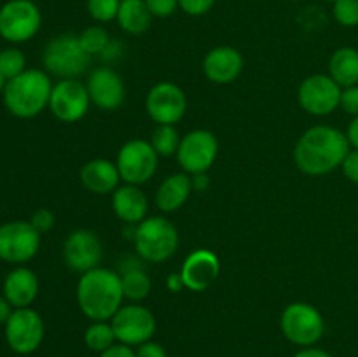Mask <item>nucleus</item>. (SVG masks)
I'll use <instances>...</instances> for the list:
<instances>
[{"instance_id": "1", "label": "nucleus", "mask_w": 358, "mask_h": 357, "mask_svg": "<svg viewBox=\"0 0 358 357\" xmlns=\"http://www.w3.org/2000/svg\"><path fill=\"white\" fill-rule=\"evenodd\" d=\"M352 150L346 133L329 125H318L306 130L297 140L294 160L297 168L306 175H325L341 168Z\"/></svg>"}, {"instance_id": "2", "label": "nucleus", "mask_w": 358, "mask_h": 357, "mask_svg": "<svg viewBox=\"0 0 358 357\" xmlns=\"http://www.w3.org/2000/svg\"><path fill=\"white\" fill-rule=\"evenodd\" d=\"M77 304L91 321H110L122 307L121 275L114 270L98 268L83 273L76 289Z\"/></svg>"}, {"instance_id": "3", "label": "nucleus", "mask_w": 358, "mask_h": 357, "mask_svg": "<svg viewBox=\"0 0 358 357\" xmlns=\"http://www.w3.org/2000/svg\"><path fill=\"white\" fill-rule=\"evenodd\" d=\"M55 84L48 72L38 69H27L14 79L6 80L3 105L13 115L30 119L49 107V98Z\"/></svg>"}, {"instance_id": "4", "label": "nucleus", "mask_w": 358, "mask_h": 357, "mask_svg": "<svg viewBox=\"0 0 358 357\" xmlns=\"http://www.w3.org/2000/svg\"><path fill=\"white\" fill-rule=\"evenodd\" d=\"M178 231L166 217H145L135 226V244L138 258L147 262H163L170 259L178 248Z\"/></svg>"}, {"instance_id": "5", "label": "nucleus", "mask_w": 358, "mask_h": 357, "mask_svg": "<svg viewBox=\"0 0 358 357\" xmlns=\"http://www.w3.org/2000/svg\"><path fill=\"white\" fill-rule=\"evenodd\" d=\"M45 72L62 79H79L87 70L91 56L83 48L79 35L63 34L48 42L42 52Z\"/></svg>"}, {"instance_id": "6", "label": "nucleus", "mask_w": 358, "mask_h": 357, "mask_svg": "<svg viewBox=\"0 0 358 357\" xmlns=\"http://www.w3.org/2000/svg\"><path fill=\"white\" fill-rule=\"evenodd\" d=\"M42 14L31 0H7L0 7V37L10 44H21L37 35Z\"/></svg>"}, {"instance_id": "7", "label": "nucleus", "mask_w": 358, "mask_h": 357, "mask_svg": "<svg viewBox=\"0 0 358 357\" xmlns=\"http://www.w3.org/2000/svg\"><path fill=\"white\" fill-rule=\"evenodd\" d=\"M280 326L283 336L299 346H313L325 331V322L320 312L313 304L301 301L289 304L283 310Z\"/></svg>"}, {"instance_id": "8", "label": "nucleus", "mask_w": 358, "mask_h": 357, "mask_svg": "<svg viewBox=\"0 0 358 357\" xmlns=\"http://www.w3.org/2000/svg\"><path fill=\"white\" fill-rule=\"evenodd\" d=\"M115 164H117L121 181H124V184L142 186L149 182L156 174L159 156L154 150L152 144L142 139H135L126 142L119 149Z\"/></svg>"}, {"instance_id": "9", "label": "nucleus", "mask_w": 358, "mask_h": 357, "mask_svg": "<svg viewBox=\"0 0 358 357\" xmlns=\"http://www.w3.org/2000/svg\"><path fill=\"white\" fill-rule=\"evenodd\" d=\"M41 233L30 220H10L0 226V259L10 265H23L37 255Z\"/></svg>"}, {"instance_id": "10", "label": "nucleus", "mask_w": 358, "mask_h": 357, "mask_svg": "<svg viewBox=\"0 0 358 357\" xmlns=\"http://www.w3.org/2000/svg\"><path fill=\"white\" fill-rule=\"evenodd\" d=\"M6 342L13 352L28 356L41 346L44 340V321L34 308H14L6 322Z\"/></svg>"}, {"instance_id": "11", "label": "nucleus", "mask_w": 358, "mask_h": 357, "mask_svg": "<svg viewBox=\"0 0 358 357\" xmlns=\"http://www.w3.org/2000/svg\"><path fill=\"white\" fill-rule=\"evenodd\" d=\"M119 343L138 346L152 340L156 332V317L142 304H122L110 318Z\"/></svg>"}, {"instance_id": "12", "label": "nucleus", "mask_w": 358, "mask_h": 357, "mask_svg": "<svg viewBox=\"0 0 358 357\" xmlns=\"http://www.w3.org/2000/svg\"><path fill=\"white\" fill-rule=\"evenodd\" d=\"M219 153L217 136L208 130H192L182 136L177 150V160L185 174H206L215 163Z\"/></svg>"}, {"instance_id": "13", "label": "nucleus", "mask_w": 358, "mask_h": 357, "mask_svg": "<svg viewBox=\"0 0 358 357\" xmlns=\"http://www.w3.org/2000/svg\"><path fill=\"white\" fill-rule=\"evenodd\" d=\"M343 88L325 74H315L301 83L297 100L311 115H329L339 107Z\"/></svg>"}, {"instance_id": "14", "label": "nucleus", "mask_w": 358, "mask_h": 357, "mask_svg": "<svg viewBox=\"0 0 358 357\" xmlns=\"http://www.w3.org/2000/svg\"><path fill=\"white\" fill-rule=\"evenodd\" d=\"M90 105L86 84L79 79H62L52 86L49 111L62 122H77L87 114Z\"/></svg>"}, {"instance_id": "15", "label": "nucleus", "mask_w": 358, "mask_h": 357, "mask_svg": "<svg viewBox=\"0 0 358 357\" xmlns=\"http://www.w3.org/2000/svg\"><path fill=\"white\" fill-rule=\"evenodd\" d=\"M145 111L157 125H177L187 111V98L177 84L163 80L147 93Z\"/></svg>"}, {"instance_id": "16", "label": "nucleus", "mask_w": 358, "mask_h": 357, "mask_svg": "<svg viewBox=\"0 0 358 357\" xmlns=\"http://www.w3.org/2000/svg\"><path fill=\"white\" fill-rule=\"evenodd\" d=\"M101 258H103V247H101L100 238L90 230L73 231L63 244L65 265L80 275L98 268Z\"/></svg>"}, {"instance_id": "17", "label": "nucleus", "mask_w": 358, "mask_h": 357, "mask_svg": "<svg viewBox=\"0 0 358 357\" xmlns=\"http://www.w3.org/2000/svg\"><path fill=\"white\" fill-rule=\"evenodd\" d=\"M86 88L87 93H90L91 104L96 105L100 111H117L124 104L126 90L122 77L110 66L94 69L87 77Z\"/></svg>"}, {"instance_id": "18", "label": "nucleus", "mask_w": 358, "mask_h": 357, "mask_svg": "<svg viewBox=\"0 0 358 357\" xmlns=\"http://www.w3.org/2000/svg\"><path fill=\"white\" fill-rule=\"evenodd\" d=\"M220 273V261L215 252L208 248H196L184 259L180 275L185 289L203 293L217 280Z\"/></svg>"}, {"instance_id": "19", "label": "nucleus", "mask_w": 358, "mask_h": 357, "mask_svg": "<svg viewBox=\"0 0 358 357\" xmlns=\"http://www.w3.org/2000/svg\"><path fill=\"white\" fill-rule=\"evenodd\" d=\"M243 70V56L231 46H219L206 52L203 59V72L215 84H231Z\"/></svg>"}, {"instance_id": "20", "label": "nucleus", "mask_w": 358, "mask_h": 357, "mask_svg": "<svg viewBox=\"0 0 358 357\" xmlns=\"http://www.w3.org/2000/svg\"><path fill=\"white\" fill-rule=\"evenodd\" d=\"M79 177L87 191L100 196L114 192L119 188V181H121L117 164L112 163L110 160H105V158H96V160L87 161L80 168Z\"/></svg>"}, {"instance_id": "21", "label": "nucleus", "mask_w": 358, "mask_h": 357, "mask_svg": "<svg viewBox=\"0 0 358 357\" xmlns=\"http://www.w3.org/2000/svg\"><path fill=\"white\" fill-rule=\"evenodd\" d=\"M38 294V279L27 266H17L3 280V298L13 308H28Z\"/></svg>"}, {"instance_id": "22", "label": "nucleus", "mask_w": 358, "mask_h": 357, "mask_svg": "<svg viewBox=\"0 0 358 357\" xmlns=\"http://www.w3.org/2000/svg\"><path fill=\"white\" fill-rule=\"evenodd\" d=\"M112 209L122 223L136 226L147 217L149 202L140 186L124 184L112 192Z\"/></svg>"}, {"instance_id": "23", "label": "nucleus", "mask_w": 358, "mask_h": 357, "mask_svg": "<svg viewBox=\"0 0 358 357\" xmlns=\"http://www.w3.org/2000/svg\"><path fill=\"white\" fill-rule=\"evenodd\" d=\"M192 177L173 174L164 178L156 191V206L161 212H175L189 200L192 192Z\"/></svg>"}, {"instance_id": "24", "label": "nucleus", "mask_w": 358, "mask_h": 357, "mask_svg": "<svg viewBox=\"0 0 358 357\" xmlns=\"http://www.w3.org/2000/svg\"><path fill=\"white\" fill-rule=\"evenodd\" d=\"M329 76L341 88L358 84V49L350 46L336 49L329 59Z\"/></svg>"}, {"instance_id": "25", "label": "nucleus", "mask_w": 358, "mask_h": 357, "mask_svg": "<svg viewBox=\"0 0 358 357\" xmlns=\"http://www.w3.org/2000/svg\"><path fill=\"white\" fill-rule=\"evenodd\" d=\"M152 18L145 0H121L115 20L126 34L138 35L149 30V27L152 24Z\"/></svg>"}, {"instance_id": "26", "label": "nucleus", "mask_w": 358, "mask_h": 357, "mask_svg": "<svg viewBox=\"0 0 358 357\" xmlns=\"http://www.w3.org/2000/svg\"><path fill=\"white\" fill-rule=\"evenodd\" d=\"M119 275H121L122 293L129 301H142L152 290V280L135 259H129L128 265L122 266Z\"/></svg>"}, {"instance_id": "27", "label": "nucleus", "mask_w": 358, "mask_h": 357, "mask_svg": "<svg viewBox=\"0 0 358 357\" xmlns=\"http://www.w3.org/2000/svg\"><path fill=\"white\" fill-rule=\"evenodd\" d=\"M115 332L114 328L108 321H94L90 328L84 332V343L90 350L93 352H105L107 349H110L115 343Z\"/></svg>"}, {"instance_id": "28", "label": "nucleus", "mask_w": 358, "mask_h": 357, "mask_svg": "<svg viewBox=\"0 0 358 357\" xmlns=\"http://www.w3.org/2000/svg\"><path fill=\"white\" fill-rule=\"evenodd\" d=\"M180 140L182 139L175 125H157L156 130L152 132V136H150V144H152L157 156H173V154H177Z\"/></svg>"}, {"instance_id": "29", "label": "nucleus", "mask_w": 358, "mask_h": 357, "mask_svg": "<svg viewBox=\"0 0 358 357\" xmlns=\"http://www.w3.org/2000/svg\"><path fill=\"white\" fill-rule=\"evenodd\" d=\"M27 70V58L17 48H6L0 51V76L10 80Z\"/></svg>"}, {"instance_id": "30", "label": "nucleus", "mask_w": 358, "mask_h": 357, "mask_svg": "<svg viewBox=\"0 0 358 357\" xmlns=\"http://www.w3.org/2000/svg\"><path fill=\"white\" fill-rule=\"evenodd\" d=\"M79 41L80 44H83V48L86 49L87 55L94 56V55H101V52L108 48L112 38L103 27H100V24H93V27H87L86 30L79 35Z\"/></svg>"}, {"instance_id": "31", "label": "nucleus", "mask_w": 358, "mask_h": 357, "mask_svg": "<svg viewBox=\"0 0 358 357\" xmlns=\"http://www.w3.org/2000/svg\"><path fill=\"white\" fill-rule=\"evenodd\" d=\"M87 13L98 23H108L115 20L121 0H87Z\"/></svg>"}, {"instance_id": "32", "label": "nucleus", "mask_w": 358, "mask_h": 357, "mask_svg": "<svg viewBox=\"0 0 358 357\" xmlns=\"http://www.w3.org/2000/svg\"><path fill=\"white\" fill-rule=\"evenodd\" d=\"M332 13L343 27H358V0H336Z\"/></svg>"}, {"instance_id": "33", "label": "nucleus", "mask_w": 358, "mask_h": 357, "mask_svg": "<svg viewBox=\"0 0 358 357\" xmlns=\"http://www.w3.org/2000/svg\"><path fill=\"white\" fill-rule=\"evenodd\" d=\"M339 107L350 115H358V84L355 86L343 88L341 91V102H339Z\"/></svg>"}, {"instance_id": "34", "label": "nucleus", "mask_w": 358, "mask_h": 357, "mask_svg": "<svg viewBox=\"0 0 358 357\" xmlns=\"http://www.w3.org/2000/svg\"><path fill=\"white\" fill-rule=\"evenodd\" d=\"M30 223L41 234L48 233V231H51L52 226H55V214L48 209H38L34 212Z\"/></svg>"}, {"instance_id": "35", "label": "nucleus", "mask_w": 358, "mask_h": 357, "mask_svg": "<svg viewBox=\"0 0 358 357\" xmlns=\"http://www.w3.org/2000/svg\"><path fill=\"white\" fill-rule=\"evenodd\" d=\"M215 0H178V7L189 16H203L213 7Z\"/></svg>"}, {"instance_id": "36", "label": "nucleus", "mask_w": 358, "mask_h": 357, "mask_svg": "<svg viewBox=\"0 0 358 357\" xmlns=\"http://www.w3.org/2000/svg\"><path fill=\"white\" fill-rule=\"evenodd\" d=\"M154 18H168L178 9V0H145Z\"/></svg>"}, {"instance_id": "37", "label": "nucleus", "mask_w": 358, "mask_h": 357, "mask_svg": "<svg viewBox=\"0 0 358 357\" xmlns=\"http://www.w3.org/2000/svg\"><path fill=\"white\" fill-rule=\"evenodd\" d=\"M345 177L353 184H358V149H352L341 164Z\"/></svg>"}, {"instance_id": "38", "label": "nucleus", "mask_w": 358, "mask_h": 357, "mask_svg": "<svg viewBox=\"0 0 358 357\" xmlns=\"http://www.w3.org/2000/svg\"><path fill=\"white\" fill-rule=\"evenodd\" d=\"M135 354L136 357H168L166 350L163 349V345L152 342V340L138 345V349L135 350Z\"/></svg>"}, {"instance_id": "39", "label": "nucleus", "mask_w": 358, "mask_h": 357, "mask_svg": "<svg viewBox=\"0 0 358 357\" xmlns=\"http://www.w3.org/2000/svg\"><path fill=\"white\" fill-rule=\"evenodd\" d=\"M100 357H136V354L129 345H124V343H114L110 349L101 352Z\"/></svg>"}, {"instance_id": "40", "label": "nucleus", "mask_w": 358, "mask_h": 357, "mask_svg": "<svg viewBox=\"0 0 358 357\" xmlns=\"http://www.w3.org/2000/svg\"><path fill=\"white\" fill-rule=\"evenodd\" d=\"M346 136H348V142L352 146V149H358V115H355L352 119V122L348 125Z\"/></svg>"}, {"instance_id": "41", "label": "nucleus", "mask_w": 358, "mask_h": 357, "mask_svg": "<svg viewBox=\"0 0 358 357\" xmlns=\"http://www.w3.org/2000/svg\"><path fill=\"white\" fill-rule=\"evenodd\" d=\"M166 287L171 290V293H180L182 289H185L180 273H171L166 280Z\"/></svg>"}, {"instance_id": "42", "label": "nucleus", "mask_w": 358, "mask_h": 357, "mask_svg": "<svg viewBox=\"0 0 358 357\" xmlns=\"http://www.w3.org/2000/svg\"><path fill=\"white\" fill-rule=\"evenodd\" d=\"M294 357H332V356L329 352H325V350L317 349V346H304V349L299 350Z\"/></svg>"}, {"instance_id": "43", "label": "nucleus", "mask_w": 358, "mask_h": 357, "mask_svg": "<svg viewBox=\"0 0 358 357\" xmlns=\"http://www.w3.org/2000/svg\"><path fill=\"white\" fill-rule=\"evenodd\" d=\"M13 312H14L13 304H10L6 298L0 296V324H6V322L9 321V317Z\"/></svg>"}, {"instance_id": "44", "label": "nucleus", "mask_w": 358, "mask_h": 357, "mask_svg": "<svg viewBox=\"0 0 358 357\" xmlns=\"http://www.w3.org/2000/svg\"><path fill=\"white\" fill-rule=\"evenodd\" d=\"M208 178H206L205 174H198L192 175V188L198 189V191H203L205 188H208Z\"/></svg>"}, {"instance_id": "45", "label": "nucleus", "mask_w": 358, "mask_h": 357, "mask_svg": "<svg viewBox=\"0 0 358 357\" xmlns=\"http://www.w3.org/2000/svg\"><path fill=\"white\" fill-rule=\"evenodd\" d=\"M3 86H6V80H3V77L0 76V94L3 93Z\"/></svg>"}, {"instance_id": "46", "label": "nucleus", "mask_w": 358, "mask_h": 357, "mask_svg": "<svg viewBox=\"0 0 358 357\" xmlns=\"http://www.w3.org/2000/svg\"><path fill=\"white\" fill-rule=\"evenodd\" d=\"M327 2H332V4H334V2H336V0H327Z\"/></svg>"}, {"instance_id": "47", "label": "nucleus", "mask_w": 358, "mask_h": 357, "mask_svg": "<svg viewBox=\"0 0 358 357\" xmlns=\"http://www.w3.org/2000/svg\"><path fill=\"white\" fill-rule=\"evenodd\" d=\"M290 2H299V0H290Z\"/></svg>"}]
</instances>
